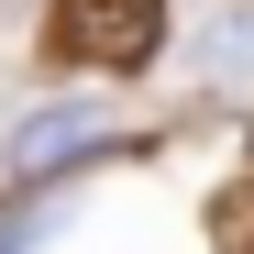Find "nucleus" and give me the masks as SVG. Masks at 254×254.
I'll use <instances>...</instances> for the list:
<instances>
[{"instance_id": "obj_1", "label": "nucleus", "mask_w": 254, "mask_h": 254, "mask_svg": "<svg viewBox=\"0 0 254 254\" xmlns=\"http://www.w3.org/2000/svg\"><path fill=\"white\" fill-rule=\"evenodd\" d=\"M155 45H166V0H56L66 66H144Z\"/></svg>"}, {"instance_id": "obj_2", "label": "nucleus", "mask_w": 254, "mask_h": 254, "mask_svg": "<svg viewBox=\"0 0 254 254\" xmlns=\"http://www.w3.org/2000/svg\"><path fill=\"white\" fill-rule=\"evenodd\" d=\"M100 133H111V111H100V100H66V111H33L22 133H11V166H22V177H45L56 155H77V144H100Z\"/></svg>"}]
</instances>
